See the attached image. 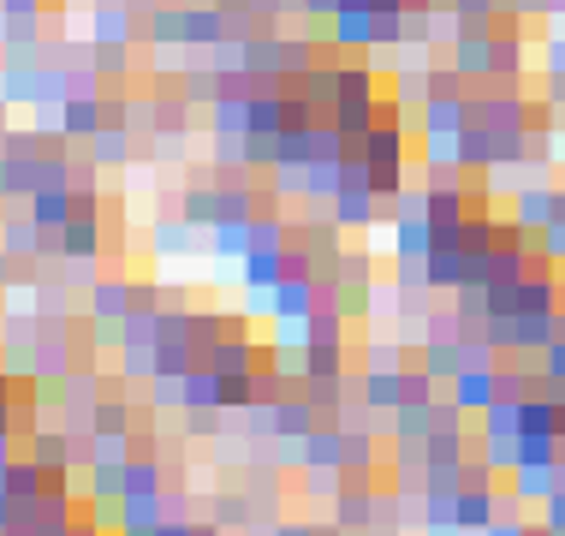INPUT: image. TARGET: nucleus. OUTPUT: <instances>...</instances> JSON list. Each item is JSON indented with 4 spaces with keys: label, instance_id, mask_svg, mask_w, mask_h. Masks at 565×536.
<instances>
[{
    "label": "nucleus",
    "instance_id": "2f4dec72",
    "mask_svg": "<svg viewBox=\"0 0 565 536\" xmlns=\"http://www.w3.org/2000/svg\"><path fill=\"white\" fill-rule=\"evenodd\" d=\"M333 304L345 311V322H370V316L381 311L375 281H345V286H333Z\"/></svg>",
    "mask_w": 565,
    "mask_h": 536
},
{
    "label": "nucleus",
    "instance_id": "bf43d9fd",
    "mask_svg": "<svg viewBox=\"0 0 565 536\" xmlns=\"http://www.w3.org/2000/svg\"><path fill=\"white\" fill-rule=\"evenodd\" d=\"M274 536H316V518H274Z\"/></svg>",
    "mask_w": 565,
    "mask_h": 536
},
{
    "label": "nucleus",
    "instance_id": "4468645a",
    "mask_svg": "<svg viewBox=\"0 0 565 536\" xmlns=\"http://www.w3.org/2000/svg\"><path fill=\"white\" fill-rule=\"evenodd\" d=\"M316 423H322V411H316V400L303 388H292L280 406H274V435H286V441H303Z\"/></svg>",
    "mask_w": 565,
    "mask_h": 536
},
{
    "label": "nucleus",
    "instance_id": "aec40b11",
    "mask_svg": "<svg viewBox=\"0 0 565 536\" xmlns=\"http://www.w3.org/2000/svg\"><path fill=\"white\" fill-rule=\"evenodd\" d=\"M458 167H465V174H494V132H488L482 119H470V126L458 132Z\"/></svg>",
    "mask_w": 565,
    "mask_h": 536
},
{
    "label": "nucleus",
    "instance_id": "412c9836",
    "mask_svg": "<svg viewBox=\"0 0 565 536\" xmlns=\"http://www.w3.org/2000/svg\"><path fill=\"white\" fill-rule=\"evenodd\" d=\"M500 488V483H494ZM494 488H458V525H465L470 536H482L488 525H494V518H500V501H494Z\"/></svg>",
    "mask_w": 565,
    "mask_h": 536
},
{
    "label": "nucleus",
    "instance_id": "4be33fe9",
    "mask_svg": "<svg viewBox=\"0 0 565 536\" xmlns=\"http://www.w3.org/2000/svg\"><path fill=\"white\" fill-rule=\"evenodd\" d=\"M196 233H203V227L185 221V214H161L156 233H149V239H156L149 251H156V256H185V251H196Z\"/></svg>",
    "mask_w": 565,
    "mask_h": 536
},
{
    "label": "nucleus",
    "instance_id": "052dcab7",
    "mask_svg": "<svg viewBox=\"0 0 565 536\" xmlns=\"http://www.w3.org/2000/svg\"><path fill=\"white\" fill-rule=\"evenodd\" d=\"M12 513H19V501H12V488L0 483V530H12Z\"/></svg>",
    "mask_w": 565,
    "mask_h": 536
},
{
    "label": "nucleus",
    "instance_id": "f8f14e48",
    "mask_svg": "<svg viewBox=\"0 0 565 536\" xmlns=\"http://www.w3.org/2000/svg\"><path fill=\"white\" fill-rule=\"evenodd\" d=\"M209 518H215L221 530H250L263 513H256V501H250V488H244V483H226V488L209 495Z\"/></svg>",
    "mask_w": 565,
    "mask_h": 536
},
{
    "label": "nucleus",
    "instance_id": "0eeeda50",
    "mask_svg": "<svg viewBox=\"0 0 565 536\" xmlns=\"http://www.w3.org/2000/svg\"><path fill=\"white\" fill-rule=\"evenodd\" d=\"M268 304H274V311H268L274 322H303L316 304H322V286H316L310 274H286V281L268 293Z\"/></svg>",
    "mask_w": 565,
    "mask_h": 536
},
{
    "label": "nucleus",
    "instance_id": "4c0bfd02",
    "mask_svg": "<svg viewBox=\"0 0 565 536\" xmlns=\"http://www.w3.org/2000/svg\"><path fill=\"white\" fill-rule=\"evenodd\" d=\"M316 161V126H286L280 132V167H310Z\"/></svg>",
    "mask_w": 565,
    "mask_h": 536
},
{
    "label": "nucleus",
    "instance_id": "dca6fc26",
    "mask_svg": "<svg viewBox=\"0 0 565 536\" xmlns=\"http://www.w3.org/2000/svg\"><path fill=\"white\" fill-rule=\"evenodd\" d=\"M179 214H185V221H196L203 233H209V227H221V221H226V191H221V179L191 186L185 197H179Z\"/></svg>",
    "mask_w": 565,
    "mask_h": 536
},
{
    "label": "nucleus",
    "instance_id": "473e14b6",
    "mask_svg": "<svg viewBox=\"0 0 565 536\" xmlns=\"http://www.w3.org/2000/svg\"><path fill=\"white\" fill-rule=\"evenodd\" d=\"M512 488L524 495V507H542V501L559 488V477H554V465H518L512 471Z\"/></svg>",
    "mask_w": 565,
    "mask_h": 536
},
{
    "label": "nucleus",
    "instance_id": "09e8293b",
    "mask_svg": "<svg viewBox=\"0 0 565 536\" xmlns=\"http://www.w3.org/2000/svg\"><path fill=\"white\" fill-rule=\"evenodd\" d=\"M542 376L554 381V388H565V340H554V346L542 351Z\"/></svg>",
    "mask_w": 565,
    "mask_h": 536
},
{
    "label": "nucleus",
    "instance_id": "7c9ffc66",
    "mask_svg": "<svg viewBox=\"0 0 565 536\" xmlns=\"http://www.w3.org/2000/svg\"><path fill=\"white\" fill-rule=\"evenodd\" d=\"M417 364H423L435 381H452L458 370H465V346H458V340H423V346H417Z\"/></svg>",
    "mask_w": 565,
    "mask_h": 536
},
{
    "label": "nucleus",
    "instance_id": "a18cd8bd",
    "mask_svg": "<svg viewBox=\"0 0 565 536\" xmlns=\"http://www.w3.org/2000/svg\"><path fill=\"white\" fill-rule=\"evenodd\" d=\"M250 400H256V381L250 376H226L221 381V411H233V418H238V411H250Z\"/></svg>",
    "mask_w": 565,
    "mask_h": 536
},
{
    "label": "nucleus",
    "instance_id": "20e7f679",
    "mask_svg": "<svg viewBox=\"0 0 565 536\" xmlns=\"http://www.w3.org/2000/svg\"><path fill=\"white\" fill-rule=\"evenodd\" d=\"M60 256H66V263L108 256V214H72V221L60 227Z\"/></svg>",
    "mask_w": 565,
    "mask_h": 536
},
{
    "label": "nucleus",
    "instance_id": "2eb2a0df",
    "mask_svg": "<svg viewBox=\"0 0 565 536\" xmlns=\"http://www.w3.org/2000/svg\"><path fill=\"white\" fill-rule=\"evenodd\" d=\"M470 126V96H429L423 102V137H458Z\"/></svg>",
    "mask_w": 565,
    "mask_h": 536
},
{
    "label": "nucleus",
    "instance_id": "864d4df0",
    "mask_svg": "<svg viewBox=\"0 0 565 536\" xmlns=\"http://www.w3.org/2000/svg\"><path fill=\"white\" fill-rule=\"evenodd\" d=\"M482 536H536V525H530V518L518 513V518H494V525H488Z\"/></svg>",
    "mask_w": 565,
    "mask_h": 536
},
{
    "label": "nucleus",
    "instance_id": "39448f33",
    "mask_svg": "<svg viewBox=\"0 0 565 536\" xmlns=\"http://www.w3.org/2000/svg\"><path fill=\"white\" fill-rule=\"evenodd\" d=\"M196 364H209V370H221V376H256L263 340H250V334H226V340H215L209 351H196Z\"/></svg>",
    "mask_w": 565,
    "mask_h": 536
},
{
    "label": "nucleus",
    "instance_id": "49530a36",
    "mask_svg": "<svg viewBox=\"0 0 565 536\" xmlns=\"http://www.w3.org/2000/svg\"><path fill=\"white\" fill-rule=\"evenodd\" d=\"M345 281H375V256L370 251H351L345 244V256H340V286Z\"/></svg>",
    "mask_w": 565,
    "mask_h": 536
},
{
    "label": "nucleus",
    "instance_id": "79ce46f5",
    "mask_svg": "<svg viewBox=\"0 0 565 536\" xmlns=\"http://www.w3.org/2000/svg\"><path fill=\"white\" fill-rule=\"evenodd\" d=\"M393 435H435V400H429V406H399V411H393Z\"/></svg>",
    "mask_w": 565,
    "mask_h": 536
},
{
    "label": "nucleus",
    "instance_id": "603ef678",
    "mask_svg": "<svg viewBox=\"0 0 565 536\" xmlns=\"http://www.w3.org/2000/svg\"><path fill=\"white\" fill-rule=\"evenodd\" d=\"M458 19H500V0H452Z\"/></svg>",
    "mask_w": 565,
    "mask_h": 536
},
{
    "label": "nucleus",
    "instance_id": "de8ad7c7",
    "mask_svg": "<svg viewBox=\"0 0 565 536\" xmlns=\"http://www.w3.org/2000/svg\"><path fill=\"white\" fill-rule=\"evenodd\" d=\"M536 251H547V256H554V263L565 269V221H547V227H542Z\"/></svg>",
    "mask_w": 565,
    "mask_h": 536
},
{
    "label": "nucleus",
    "instance_id": "f3484780",
    "mask_svg": "<svg viewBox=\"0 0 565 536\" xmlns=\"http://www.w3.org/2000/svg\"><path fill=\"white\" fill-rule=\"evenodd\" d=\"M24 209L36 214V221L49 227V233H60V227H66L72 214H78V197H72V186H42V191H30V197H24Z\"/></svg>",
    "mask_w": 565,
    "mask_h": 536
},
{
    "label": "nucleus",
    "instance_id": "6e6d98bb",
    "mask_svg": "<svg viewBox=\"0 0 565 536\" xmlns=\"http://www.w3.org/2000/svg\"><path fill=\"white\" fill-rule=\"evenodd\" d=\"M345 0H303V12L298 19H322V24H333V12H340Z\"/></svg>",
    "mask_w": 565,
    "mask_h": 536
},
{
    "label": "nucleus",
    "instance_id": "c9c22d12",
    "mask_svg": "<svg viewBox=\"0 0 565 536\" xmlns=\"http://www.w3.org/2000/svg\"><path fill=\"white\" fill-rule=\"evenodd\" d=\"M221 370H209V364H196V370L185 376V406H196V411H215L221 406Z\"/></svg>",
    "mask_w": 565,
    "mask_h": 536
},
{
    "label": "nucleus",
    "instance_id": "cd10ccee",
    "mask_svg": "<svg viewBox=\"0 0 565 536\" xmlns=\"http://www.w3.org/2000/svg\"><path fill=\"white\" fill-rule=\"evenodd\" d=\"M465 244H435L429 251V281H435V293H458L465 286Z\"/></svg>",
    "mask_w": 565,
    "mask_h": 536
},
{
    "label": "nucleus",
    "instance_id": "f704fd0d",
    "mask_svg": "<svg viewBox=\"0 0 565 536\" xmlns=\"http://www.w3.org/2000/svg\"><path fill=\"white\" fill-rule=\"evenodd\" d=\"M179 90H185L191 107H209L221 96V72L215 66H179Z\"/></svg>",
    "mask_w": 565,
    "mask_h": 536
},
{
    "label": "nucleus",
    "instance_id": "393cba45",
    "mask_svg": "<svg viewBox=\"0 0 565 536\" xmlns=\"http://www.w3.org/2000/svg\"><path fill=\"white\" fill-rule=\"evenodd\" d=\"M143 42L149 49H185V7H156L143 19Z\"/></svg>",
    "mask_w": 565,
    "mask_h": 536
},
{
    "label": "nucleus",
    "instance_id": "c756f323",
    "mask_svg": "<svg viewBox=\"0 0 565 536\" xmlns=\"http://www.w3.org/2000/svg\"><path fill=\"white\" fill-rule=\"evenodd\" d=\"M345 191V161H310L303 167V197H310V203H333V197Z\"/></svg>",
    "mask_w": 565,
    "mask_h": 536
},
{
    "label": "nucleus",
    "instance_id": "0e129e2a",
    "mask_svg": "<svg viewBox=\"0 0 565 536\" xmlns=\"http://www.w3.org/2000/svg\"><path fill=\"white\" fill-rule=\"evenodd\" d=\"M554 221H565V186H554Z\"/></svg>",
    "mask_w": 565,
    "mask_h": 536
},
{
    "label": "nucleus",
    "instance_id": "e2e57ef3",
    "mask_svg": "<svg viewBox=\"0 0 565 536\" xmlns=\"http://www.w3.org/2000/svg\"><path fill=\"white\" fill-rule=\"evenodd\" d=\"M0 197H12V167H7V156H0Z\"/></svg>",
    "mask_w": 565,
    "mask_h": 536
},
{
    "label": "nucleus",
    "instance_id": "13d9d810",
    "mask_svg": "<svg viewBox=\"0 0 565 536\" xmlns=\"http://www.w3.org/2000/svg\"><path fill=\"white\" fill-rule=\"evenodd\" d=\"M12 286H19V256L0 244V293H12Z\"/></svg>",
    "mask_w": 565,
    "mask_h": 536
},
{
    "label": "nucleus",
    "instance_id": "5701e85b",
    "mask_svg": "<svg viewBox=\"0 0 565 536\" xmlns=\"http://www.w3.org/2000/svg\"><path fill=\"white\" fill-rule=\"evenodd\" d=\"M435 251V221L429 214H399L393 221V256H429Z\"/></svg>",
    "mask_w": 565,
    "mask_h": 536
},
{
    "label": "nucleus",
    "instance_id": "72a5a7b5",
    "mask_svg": "<svg viewBox=\"0 0 565 536\" xmlns=\"http://www.w3.org/2000/svg\"><path fill=\"white\" fill-rule=\"evenodd\" d=\"M209 251H215L221 263H238V256L250 251V221H221V227H209Z\"/></svg>",
    "mask_w": 565,
    "mask_h": 536
},
{
    "label": "nucleus",
    "instance_id": "423d86ee",
    "mask_svg": "<svg viewBox=\"0 0 565 536\" xmlns=\"http://www.w3.org/2000/svg\"><path fill=\"white\" fill-rule=\"evenodd\" d=\"M54 126L66 132L72 144H89V137H96L102 126H108V102H102V96H78V90H72V96L60 102Z\"/></svg>",
    "mask_w": 565,
    "mask_h": 536
},
{
    "label": "nucleus",
    "instance_id": "8fccbe9b",
    "mask_svg": "<svg viewBox=\"0 0 565 536\" xmlns=\"http://www.w3.org/2000/svg\"><path fill=\"white\" fill-rule=\"evenodd\" d=\"M274 197H303V167H274Z\"/></svg>",
    "mask_w": 565,
    "mask_h": 536
},
{
    "label": "nucleus",
    "instance_id": "ddd939ff",
    "mask_svg": "<svg viewBox=\"0 0 565 536\" xmlns=\"http://www.w3.org/2000/svg\"><path fill=\"white\" fill-rule=\"evenodd\" d=\"M226 42V7L221 0H196V7H185V49H221Z\"/></svg>",
    "mask_w": 565,
    "mask_h": 536
},
{
    "label": "nucleus",
    "instance_id": "bb28decb",
    "mask_svg": "<svg viewBox=\"0 0 565 536\" xmlns=\"http://www.w3.org/2000/svg\"><path fill=\"white\" fill-rule=\"evenodd\" d=\"M89 156H96L102 167H131V156H137V144H131V126H102L96 137H89Z\"/></svg>",
    "mask_w": 565,
    "mask_h": 536
},
{
    "label": "nucleus",
    "instance_id": "1a4fd4ad",
    "mask_svg": "<svg viewBox=\"0 0 565 536\" xmlns=\"http://www.w3.org/2000/svg\"><path fill=\"white\" fill-rule=\"evenodd\" d=\"M286 281V251H268V244H250L238 256V286L244 293H274Z\"/></svg>",
    "mask_w": 565,
    "mask_h": 536
},
{
    "label": "nucleus",
    "instance_id": "9d476101",
    "mask_svg": "<svg viewBox=\"0 0 565 536\" xmlns=\"http://www.w3.org/2000/svg\"><path fill=\"white\" fill-rule=\"evenodd\" d=\"M303 465L316 471H345V423L340 418H322L303 435Z\"/></svg>",
    "mask_w": 565,
    "mask_h": 536
},
{
    "label": "nucleus",
    "instance_id": "680f3d73",
    "mask_svg": "<svg viewBox=\"0 0 565 536\" xmlns=\"http://www.w3.org/2000/svg\"><path fill=\"white\" fill-rule=\"evenodd\" d=\"M547 72H559V78H565V36L547 42Z\"/></svg>",
    "mask_w": 565,
    "mask_h": 536
},
{
    "label": "nucleus",
    "instance_id": "7ed1b4c3",
    "mask_svg": "<svg viewBox=\"0 0 565 536\" xmlns=\"http://www.w3.org/2000/svg\"><path fill=\"white\" fill-rule=\"evenodd\" d=\"M0 244H7L19 263H36V256H60V233H49V227L36 221V214H7L0 221Z\"/></svg>",
    "mask_w": 565,
    "mask_h": 536
},
{
    "label": "nucleus",
    "instance_id": "5fc2aeb1",
    "mask_svg": "<svg viewBox=\"0 0 565 536\" xmlns=\"http://www.w3.org/2000/svg\"><path fill=\"white\" fill-rule=\"evenodd\" d=\"M542 525H554V530H565V488H554V495L542 501Z\"/></svg>",
    "mask_w": 565,
    "mask_h": 536
},
{
    "label": "nucleus",
    "instance_id": "c85d7f7f",
    "mask_svg": "<svg viewBox=\"0 0 565 536\" xmlns=\"http://www.w3.org/2000/svg\"><path fill=\"white\" fill-rule=\"evenodd\" d=\"M114 370L131 381V400H137V393L156 381V346H131V340H126V346L114 351Z\"/></svg>",
    "mask_w": 565,
    "mask_h": 536
},
{
    "label": "nucleus",
    "instance_id": "a19ab883",
    "mask_svg": "<svg viewBox=\"0 0 565 536\" xmlns=\"http://www.w3.org/2000/svg\"><path fill=\"white\" fill-rule=\"evenodd\" d=\"M298 477H303V495H310V501H328V507L340 501V488H345V471H316V465H303Z\"/></svg>",
    "mask_w": 565,
    "mask_h": 536
},
{
    "label": "nucleus",
    "instance_id": "b1692460",
    "mask_svg": "<svg viewBox=\"0 0 565 536\" xmlns=\"http://www.w3.org/2000/svg\"><path fill=\"white\" fill-rule=\"evenodd\" d=\"M345 364H351V340L345 346H322V340L303 346V376L310 381H340V376H351Z\"/></svg>",
    "mask_w": 565,
    "mask_h": 536
},
{
    "label": "nucleus",
    "instance_id": "9b49d317",
    "mask_svg": "<svg viewBox=\"0 0 565 536\" xmlns=\"http://www.w3.org/2000/svg\"><path fill=\"white\" fill-rule=\"evenodd\" d=\"M351 393L375 411H399L405 406V370H358L351 376Z\"/></svg>",
    "mask_w": 565,
    "mask_h": 536
},
{
    "label": "nucleus",
    "instance_id": "69168bd1",
    "mask_svg": "<svg viewBox=\"0 0 565 536\" xmlns=\"http://www.w3.org/2000/svg\"><path fill=\"white\" fill-rule=\"evenodd\" d=\"M0 536H12V530H0Z\"/></svg>",
    "mask_w": 565,
    "mask_h": 536
},
{
    "label": "nucleus",
    "instance_id": "a878e982",
    "mask_svg": "<svg viewBox=\"0 0 565 536\" xmlns=\"http://www.w3.org/2000/svg\"><path fill=\"white\" fill-rule=\"evenodd\" d=\"M84 495L89 501H126V459H96L84 471Z\"/></svg>",
    "mask_w": 565,
    "mask_h": 536
},
{
    "label": "nucleus",
    "instance_id": "ea45409f",
    "mask_svg": "<svg viewBox=\"0 0 565 536\" xmlns=\"http://www.w3.org/2000/svg\"><path fill=\"white\" fill-rule=\"evenodd\" d=\"M137 400H149L156 411H185V376H156Z\"/></svg>",
    "mask_w": 565,
    "mask_h": 536
},
{
    "label": "nucleus",
    "instance_id": "c03bdc74",
    "mask_svg": "<svg viewBox=\"0 0 565 536\" xmlns=\"http://www.w3.org/2000/svg\"><path fill=\"white\" fill-rule=\"evenodd\" d=\"M156 316L161 311H126V322H119V346H156Z\"/></svg>",
    "mask_w": 565,
    "mask_h": 536
},
{
    "label": "nucleus",
    "instance_id": "6ab92c4d",
    "mask_svg": "<svg viewBox=\"0 0 565 536\" xmlns=\"http://www.w3.org/2000/svg\"><path fill=\"white\" fill-rule=\"evenodd\" d=\"M512 221L524 227V233H542V227L554 221V186L542 179V186H524V191H518V197H512Z\"/></svg>",
    "mask_w": 565,
    "mask_h": 536
},
{
    "label": "nucleus",
    "instance_id": "6e6552de",
    "mask_svg": "<svg viewBox=\"0 0 565 536\" xmlns=\"http://www.w3.org/2000/svg\"><path fill=\"white\" fill-rule=\"evenodd\" d=\"M447 393L470 411V418H482V411L500 400V370H477V364H465V370L447 381Z\"/></svg>",
    "mask_w": 565,
    "mask_h": 536
},
{
    "label": "nucleus",
    "instance_id": "37998d69",
    "mask_svg": "<svg viewBox=\"0 0 565 536\" xmlns=\"http://www.w3.org/2000/svg\"><path fill=\"white\" fill-rule=\"evenodd\" d=\"M554 459H559V435H518V465H554Z\"/></svg>",
    "mask_w": 565,
    "mask_h": 536
},
{
    "label": "nucleus",
    "instance_id": "a211bd4d",
    "mask_svg": "<svg viewBox=\"0 0 565 536\" xmlns=\"http://www.w3.org/2000/svg\"><path fill=\"white\" fill-rule=\"evenodd\" d=\"M126 311H131V274H102V281L89 286V316L126 322Z\"/></svg>",
    "mask_w": 565,
    "mask_h": 536
},
{
    "label": "nucleus",
    "instance_id": "e433bc0d",
    "mask_svg": "<svg viewBox=\"0 0 565 536\" xmlns=\"http://www.w3.org/2000/svg\"><path fill=\"white\" fill-rule=\"evenodd\" d=\"M89 66H96L108 84H126V78H131V42H96Z\"/></svg>",
    "mask_w": 565,
    "mask_h": 536
},
{
    "label": "nucleus",
    "instance_id": "58836bf2",
    "mask_svg": "<svg viewBox=\"0 0 565 536\" xmlns=\"http://www.w3.org/2000/svg\"><path fill=\"white\" fill-rule=\"evenodd\" d=\"M191 340H196V351H209L215 340H226V311H209V304H191Z\"/></svg>",
    "mask_w": 565,
    "mask_h": 536
},
{
    "label": "nucleus",
    "instance_id": "3c124183",
    "mask_svg": "<svg viewBox=\"0 0 565 536\" xmlns=\"http://www.w3.org/2000/svg\"><path fill=\"white\" fill-rule=\"evenodd\" d=\"M131 311H161V286L156 281H131Z\"/></svg>",
    "mask_w": 565,
    "mask_h": 536
},
{
    "label": "nucleus",
    "instance_id": "4d7b16f0",
    "mask_svg": "<svg viewBox=\"0 0 565 536\" xmlns=\"http://www.w3.org/2000/svg\"><path fill=\"white\" fill-rule=\"evenodd\" d=\"M0 12H7V19H30V12H54L49 0H0Z\"/></svg>",
    "mask_w": 565,
    "mask_h": 536
},
{
    "label": "nucleus",
    "instance_id": "f257e3e1",
    "mask_svg": "<svg viewBox=\"0 0 565 536\" xmlns=\"http://www.w3.org/2000/svg\"><path fill=\"white\" fill-rule=\"evenodd\" d=\"M328 36L345 54H370V49H399L405 42V12H333Z\"/></svg>",
    "mask_w": 565,
    "mask_h": 536
},
{
    "label": "nucleus",
    "instance_id": "f03ea898",
    "mask_svg": "<svg viewBox=\"0 0 565 536\" xmlns=\"http://www.w3.org/2000/svg\"><path fill=\"white\" fill-rule=\"evenodd\" d=\"M333 221L345 227V233H375L381 221L393 227V197H381V191H363V186H345L340 197H333Z\"/></svg>",
    "mask_w": 565,
    "mask_h": 536
}]
</instances>
